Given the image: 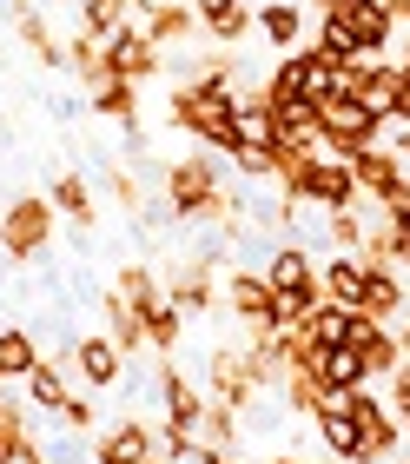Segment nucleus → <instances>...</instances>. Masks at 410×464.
Listing matches in <instances>:
<instances>
[{
    "label": "nucleus",
    "mask_w": 410,
    "mask_h": 464,
    "mask_svg": "<svg viewBox=\"0 0 410 464\" xmlns=\"http://www.w3.org/2000/svg\"><path fill=\"white\" fill-rule=\"evenodd\" d=\"M351 173H358V199H371V206H391V199L410 193V160H397L391 146L351 153Z\"/></svg>",
    "instance_id": "6"
},
{
    "label": "nucleus",
    "mask_w": 410,
    "mask_h": 464,
    "mask_svg": "<svg viewBox=\"0 0 410 464\" xmlns=\"http://www.w3.org/2000/svg\"><path fill=\"white\" fill-rule=\"evenodd\" d=\"M298 332H305L311 345H344V339H351V312L331 305V299H318V305L305 312V325H298Z\"/></svg>",
    "instance_id": "27"
},
{
    "label": "nucleus",
    "mask_w": 410,
    "mask_h": 464,
    "mask_svg": "<svg viewBox=\"0 0 410 464\" xmlns=\"http://www.w3.org/2000/svg\"><path fill=\"white\" fill-rule=\"evenodd\" d=\"M351 345L364 352V372L371 378H391L404 365V339L391 319H371V312H351Z\"/></svg>",
    "instance_id": "8"
},
{
    "label": "nucleus",
    "mask_w": 410,
    "mask_h": 464,
    "mask_svg": "<svg viewBox=\"0 0 410 464\" xmlns=\"http://www.w3.org/2000/svg\"><path fill=\"white\" fill-rule=\"evenodd\" d=\"M311 425L331 445V464H371V451H364V425L351 411H311Z\"/></svg>",
    "instance_id": "16"
},
{
    "label": "nucleus",
    "mask_w": 410,
    "mask_h": 464,
    "mask_svg": "<svg viewBox=\"0 0 410 464\" xmlns=\"http://www.w3.org/2000/svg\"><path fill=\"white\" fill-rule=\"evenodd\" d=\"M93 113L100 120H119V126H139V87H133V80H100V87H93Z\"/></svg>",
    "instance_id": "26"
},
{
    "label": "nucleus",
    "mask_w": 410,
    "mask_h": 464,
    "mask_svg": "<svg viewBox=\"0 0 410 464\" xmlns=\"http://www.w3.org/2000/svg\"><path fill=\"white\" fill-rule=\"evenodd\" d=\"M119 365H126V352L113 345V332H86V339H73V372H80L86 392H113Z\"/></svg>",
    "instance_id": "10"
},
{
    "label": "nucleus",
    "mask_w": 410,
    "mask_h": 464,
    "mask_svg": "<svg viewBox=\"0 0 410 464\" xmlns=\"http://www.w3.org/2000/svg\"><path fill=\"white\" fill-rule=\"evenodd\" d=\"M146 464H166V458H146Z\"/></svg>",
    "instance_id": "39"
},
{
    "label": "nucleus",
    "mask_w": 410,
    "mask_h": 464,
    "mask_svg": "<svg viewBox=\"0 0 410 464\" xmlns=\"http://www.w3.org/2000/svg\"><path fill=\"white\" fill-rule=\"evenodd\" d=\"M344 20H351V34H358V47L364 53H384V47H391V34H397V20L391 14H384V0H364V7H344Z\"/></svg>",
    "instance_id": "24"
},
{
    "label": "nucleus",
    "mask_w": 410,
    "mask_h": 464,
    "mask_svg": "<svg viewBox=\"0 0 410 464\" xmlns=\"http://www.w3.org/2000/svg\"><path fill=\"white\" fill-rule=\"evenodd\" d=\"M179 332H186V312L172 305V299H159L153 312H146V352L172 358V352H179Z\"/></svg>",
    "instance_id": "28"
},
{
    "label": "nucleus",
    "mask_w": 410,
    "mask_h": 464,
    "mask_svg": "<svg viewBox=\"0 0 410 464\" xmlns=\"http://www.w3.org/2000/svg\"><path fill=\"white\" fill-rule=\"evenodd\" d=\"M126 27H133V0H80V34L86 40H119Z\"/></svg>",
    "instance_id": "21"
},
{
    "label": "nucleus",
    "mask_w": 410,
    "mask_h": 464,
    "mask_svg": "<svg viewBox=\"0 0 410 464\" xmlns=\"http://www.w3.org/2000/svg\"><path fill=\"white\" fill-rule=\"evenodd\" d=\"M285 199H305V206H318V213L358 206V173H351V160L318 153V160L305 166V173H291V179H285Z\"/></svg>",
    "instance_id": "5"
},
{
    "label": "nucleus",
    "mask_w": 410,
    "mask_h": 464,
    "mask_svg": "<svg viewBox=\"0 0 410 464\" xmlns=\"http://www.w3.org/2000/svg\"><path fill=\"white\" fill-rule=\"evenodd\" d=\"M106 193H113L126 213H146V206H139V186H133V173H126V166H113V173H106Z\"/></svg>",
    "instance_id": "33"
},
{
    "label": "nucleus",
    "mask_w": 410,
    "mask_h": 464,
    "mask_svg": "<svg viewBox=\"0 0 410 464\" xmlns=\"http://www.w3.org/2000/svg\"><path fill=\"white\" fill-rule=\"evenodd\" d=\"M252 27H258V20H252V7H245V0H232V7H225V14L205 27V40H219V47H239V40H245Z\"/></svg>",
    "instance_id": "32"
},
{
    "label": "nucleus",
    "mask_w": 410,
    "mask_h": 464,
    "mask_svg": "<svg viewBox=\"0 0 410 464\" xmlns=\"http://www.w3.org/2000/svg\"><path fill=\"white\" fill-rule=\"evenodd\" d=\"M47 7H53V0H47ZM73 7H80V0H73Z\"/></svg>",
    "instance_id": "40"
},
{
    "label": "nucleus",
    "mask_w": 410,
    "mask_h": 464,
    "mask_svg": "<svg viewBox=\"0 0 410 464\" xmlns=\"http://www.w3.org/2000/svg\"><path fill=\"white\" fill-rule=\"evenodd\" d=\"M53 219H60V206L47 193H20L7 213H0V252H7V259H40V252L53 246Z\"/></svg>",
    "instance_id": "2"
},
{
    "label": "nucleus",
    "mask_w": 410,
    "mask_h": 464,
    "mask_svg": "<svg viewBox=\"0 0 410 464\" xmlns=\"http://www.w3.org/2000/svg\"><path fill=\"white\" fill-rule=\"evenodd\" d=\"M113 292H119V299H126V305L139 312V325H146V312H153V305L166 299V279H159L153 266H139V259H133V266H119V279H113Z\"/></svg>",
    "instance_id": "22"
},
{
    "label": "nucleus",
    "mask_w": 410,
    "mask_h": 464,
    "mask_svg": "<svg viewBox=\"0 0 410 464\" xmlns=\"http://www.w3.org/2000/svg\"><path fill=\"white\" fill-rule=\"evenodd\" d=\"M344 7H364V0H344Z\"/></svg>",
    "instance_id": "38"
},
{
    "label": "nucleus",
    "mask_w": 410,
    "mask_h": 464,
    "mask_svg": "<svg viewBox=\"0 0 410 464\" xmlns=\"http://www.w3.org/2000/svg\"><path fill=\"white\" fill-rule=\"evenodd\" d=\"M252 20H258V34H265V47H278V53L305 47V34H311L305 0H265V7H258Z\"/></svg>",
    "instance_id": "12"
},
{
    "label": "nucleus",
    "mask_w": 410,
    "mask_h": 464,
    "mask_svg": "<svg viewBox=\"0 0 410 464\" xmlns=\"http://www.w3.org/2000/svg\"><path fill=\"white\" fill-rule=\"evenodd\" d=\"M67 73H80L86 87L113 80V67H106V47H100V40H86V34H73V47H67Z\"/></svg>",
    "instance_id": "30"
},
{
    "label": "nucleus",
    "mask_w": 410,
    "mask_h": 464,
    "mask_svg": "<svg viewBox=\"0 0 410 464\" xmlns=\"http://www.w3.org/2000/svg\"><path fill=\"white\" fill-rule=\"evenodd\" d=\"M166 299L179 312H212L219 305V285H212V259H179L166 279Z\"/></svg>",
    "instance_id": "13"
},
{
    "label": "nucleus",
    "mask_w": 410,
    "mask_h": 464,
    "mask_svg": "<svg viewBox=\"0 0 410 464\" xmlns=\"http://www.w3.org/2000/svg\"><path fill=\"white\" fill-rule=\"evenodd\" d=\"M199 464H239V451H199Z\"/></svg>",
    "instance_id": "35"
},
{
    "label": "nucleus",
    "mask_w": 410,
    "mask_h": 464,
    "mask_svg": "<svg viewBox=\"0 0 410 464\" xmlns=\"http://www.w3.org/2000/svg\"><path fill=\"white\" fill-rule=\"evenodd\" d=\"M219 186H225L219 166H212V153L199 146V153H186V160L166 173V213H172V219H212Z\"/></svg>",
    "instance_id": "4"
},
{
    "label": "nucleus",
    "mask_w": 410,
    "mask_h": 464,
    "mask_svg": "<svg viewBox=\"0 0 410 464\" xmlns=\"http://www.w3.org/2000/svg\"><path fill=\"white\" fill-rule=\"evenodd\" d=\"M33 365H40V339H33L27 325H7V332H0V378H7V385H20Z\"/></svg>",
    "instance_id": "25"
},
{
    "label": "nucleus",
    "mask_w": 410,
    "mask_h": 464,
    "mask_svg": "<svg viewBox=\"0 0 410 464\" xmlns=\"http://www.w3.org/2000/svg\"><path fill=\"white\" fill-rule=\"evenodd\" d=\"M311 372H318V385H331V392H351V385H371V372H364V352L344 339V345H318L311 358Z\"/></svg>",
    "instance_id": "17"
},
{
    "label": "nucleus",
    "mask_w": 410,
    "mask_h": 464,
    "mask_svg": "<svg viewBox=\"0 0 410 464\" xmlns=\"http://www.w3.org/2000/svg\"><path fill=\"white\" fill-rule=\"evenodd\" d=\"M397 67H404V73H410V40H404V60H397Z\"/></svg>",
    "instance_id": "37"
},
{
    "label": "nucleus",
    "mask_w": 410,
    "mask_h": 464,
    "mask_svg": "<svg viewBox=\"0 0 410 464\" xmlns=\"http://www.w3.org/2000/svg\"><path fill=\"white\" fill-rule=\"evenodd\" d=\"M318 140H325V153L331 160H351L364 153V146H377V113L364 107L358 93H331V100H318Z\"/></svg>",
    "instance_id": "3"
},
{
    "label": "nucleus",
    "mask_w": 410,
    "mask_h": 464,
    "mask_svg": "<svg viewBox=\"0 0 410 464\" xmlns=\"http://www.w3.org/2000/svg\"><path fill=\"white\" fill-rule=\"evenodd\" d=\"M272 464H305V458H298V451H285V458H272Z\"/></svg>",
    "instance_id": "36"
},
{
    "label": "nucleus",
    "mask_w": 410,
    "mask_h": 464,
    "mask_svg": "<svg viewBox=\"0 0 410 464\" xmlns=\"http://www.w3.org/2000/svg\"><path fill=\"white\" fill-rule=\"evenodd\" d=\"M265 279H272V292H311L318 285V266H311L305 246H278L265 259ZM318 292H325V285H318Z\"/></svg>",
    "instance_id": "19"
},
{
    "label": "nucleus",
    "mask_w": 410,
    "mask_h": 464,
    "mask_svg": "<svg viewBox=\"0 0 410 464\" xmlns=\"http://www.w3.org/2000/svg\"><path fill=\"white\" fill-rule=\"evenodd\" d=\"M47 199L60 206V219H67L73 232H93V226H100V206H93V193H86L80 173H60V179L47 186Z\"/></svg>",
    "instance_id": "20"
},
{
    "label": "nucleus",
    "mask_w": 410,
    "mask_h": 464,
    "mask_svg": "<svg viewBox=\"0 0 410 464\" xmlns=\"http://www.w3.org/2000/svg\"><path fill=\"white\" fill-rule=\"evenodd\" d=\"M20 392H27V405H33L40 418H53L60 405H67V372H60L53 358H40V365L20 378Z\"/></svg>",
    "instance_id": "23"
},
{
    "label": "nucleus",
    "mask_w": 410,
    "mask_h": 464,
    "mask_svg": "<svg viewBox=\"0 0 410 464\" xmlns=\"http://www.w3.org/2000/svg\"><path fill=\"white\" fill-rule=\"evenodd\" d=\"M106 67H113L119 80H133V87H153V80L166 73V47L146 40L139 27H126L119 40H106Z\"/></svg>",
    "instance_id": "7"
},
{
    "label": "nucleus",
    "mask_w": 410,
    "mask_h": 464,
    "mask_svg": "<svg viewBox=\"0 0 410 464\" xmlns=\"http://www.w3.org/2000/svg\"><path fill=\"white\" fill-rule=\"evenodd\" d=\"M318 285H325L331 305L364 312V259H358V252H331V259L318 266Z\"/></svg>",
    "instance_id": "14"
},
{
    "label": "nucleus",
    "mask_w": 410,
    "mask_h": 464,
    "mask_svg": "<svg viewBox=\"0 0 410 464\" xmlns=\"http://www.w3.org/2000/svg\"><path fill=\"white\" fill-rule=\"evenodd\" d=\"M199 438H205L212 451H232V445H239V411L219 405V398H205V411H199Z\"/></svg>",
    "instance_id": "29"
},
{
    "label": "nucleus",
    "mask_w": 410,
    "mask_h": 464,
    "mask_svg": "<svg viewBox=\"0 0 410 464\" xmlns=\"http://www.w3.org/2000/svg\"><path fill=\"white\" fill-rule=\"evenodd\" d=\"M133 27L146 40H159V47H179V40L199 34V14L186 0H133Z\"/></svg>",
    "instance_id": "9"
},
{
    "label": "nucleus",
    "mask_w": 410,
    "mask_h": 464,
    "mask_svg": "<svg viewBox=\"0 0 410 464\" xmlns=\"http://www.w3.org/2000/svg\"><path fill=\"white\" fill-rule=\"evenodd\" d=\"M186 7H192V14H199V27H212V20H219V14L232 7V0H186Z\"/></svg>",
    "instance_id": "34"
},
{
    "label": "nucleus",
    "mask_w": 410,
    "mask_h": 464,
    "mask_svg": "<svg viewBox=\"0 0 410 464\" xmlns=\"http://www.w3.org/2000/svg\"><path fill=\"white\" fill-rule=\"evenodd\" d=\"M364 232H371V213L358 219V206H338V213H325V239L338 252H364Z\"/></svg>",
    "instance_id": "31"
},
{
    "label": "nucleus",
    "mask_w": 410,
    "mask_h": 464,
    "mask_svg": "<svg viewBox=\"0 0 410 464\" xmlns=\"http://www.w3.org/2000/svg\"><path fill=\"white\" fill-rule=\"evenodd\" d=\"M146 458H159V431L146 418H119L93 451V464H146Z\"/></svg>",
    "instance_id": "11"
},
{
    "label": "nucleus",
    "mask_w": 410,
    "mask_h": 464,
    "mask_svg": "<svg viewBox=\"0 0 410 464\" xmlns=\"http://www.w3.org/2000/svg\"><path fill=\"white\" fill-rule=\"evenodd\" d=\"M311 53H325L331 67H351V60H364V47H358V34H351V20H344V7H331V14H318L311 20V40H305Z\"/></svg>",
    "instance_id": "15"
},
{
    "label": "nucleus",
    "mask_w": 410,
    "mask_h": 464,
    "mask_svg": "<svg viewBox=\"0 0 410 464\" xmlns=\"http://www.w3.org/2000/svg\"><path fill=\"white\" fill-rule=\"evenodd\" d=\"M258 93L265 100H331L338 93V67L325 53H311V47H291V53H278V67L258 80Z\"/></svg>",
    "instance_id": "1"
},
{
    "label": "nucleus",
    "mask_w": 410,
    "mask_h": 464,
    "mask_svg": "<svg viewBox=\"0 0 410 464\" xmlns=\"http://www.w3.org/2000/svg\"><path fill=\"white\" fill-rule=\"evenodd\" d=\"M14 27H20L27 53H33L47 73H67V47L53 40V27H47V14H40V7H27V0H20V7H14Z\"/></svg>",
    "instance_id": "18"
}]
</instances>
